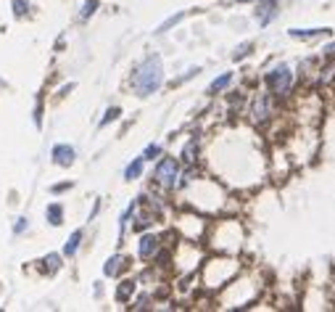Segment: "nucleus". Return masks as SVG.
<instances>
[{"label": "nucleus", "instance_id": "5", "mask_svg": "<svg viewBox=\"0 0 335 312\" xmlns=\"http://www.w3.org/2000/svg\"><path fill=\"white\" fill-rule=\"evenodd\" d=\"M253 122L256 124H264L269 117H272V101H269V96H259L256 101H253Z\"/></svg>", "mask_w": 335, "mask_h": 312}, {"label": "nucleus", "instance_id": "10", "mask_svg": "<svg viewBox=\"0 0 335 312\" xmlns=\"http://www.w3.org/2000/svg\"><path fill=\"white\" fill-rule=\"evenodd\" d=\"M195 154H198V141L193 138V141L182 148V161H185V164H193V161H195Z\"/></svg>", "mask_w": 335, "mask_h": 312}, {"label": "nucleus", "instance_id": "20", "mask_svg": "<svg viewBox=\"0 0 335 312\" xmlns=\"http://www.w3.org/2000/svg\"><path fill=\"white\" fill-rule=\"evenodd\" d=\"M182 16H185V14H175V16H172V19H166V21H164V24H161V27H158V32H166L169 27H175V24H177V21L182 19Z\"/></svg>", "mask_w": 335, "mask_h": 312}, {"label": "nucleus", "instance_id": "19", "mask_svg": "<svg viewBox=\"0 0 335 312\" xmlns=\"http://www.w3.org/2000/svg\"><path fill=\"white\" fill-rule=\"evenodd\" d=\"M95 8H98V0H87V3H85V8H82V19L92 16V14H95Z\"/></svg>", "mask_w": 335, "mask_h": 312}, {"label": "nucleus", "instance_id": "1", "mask_svg": "<svg viewBox=\"0 0 335 312\" xmlns=\"http://www.w3.org/2000/svg\"><path fill=\"white\" fill-rule=\"evenodd\" d=\"M164 82V69H161V59L158 56H151L148 61L140 64V69L135 72L132 77V85H135V93L137 96H151L161 87Z\"/></svg>", "mask_w": 335, "mask_h": 312}, {"label": "nucleus", "instance_id": "22", "mask_svg": "<svg viewBox=\"0 0 335 312\" xmlns=\"http://www.w3.org/2000/svg\"><path fill=\"white\" fill-rule=\"evenodd\" d=\"M158 154H161V148H158V146H148V148H145V154H143V159H156Z\"/></svg>", "mask_w": 335, "mask_h": 312}, {"label": "nucleus", "instance_id": "25", "mask_svg": "<svg viewBox=\"0 0 335 312\" xmlns=\"http://www.w3.org/2000/svg\"><path fill=\"white\" fill-rule=\"evenodd\" d=\"M66 188H72V186H69V183H61V186H53L50 191H53V193H61V191H66Z\"/></svg>", "mask_w": 335, "mask_h": 312}, {"label": "nucleus", "instance_id": "13", "mask_svg": "<svg viewBox=\"0 0 335 312\" xmlns=\"http://www.w3.org/2000/svg\"><path fill=\"white\" fill-rule=\"evenodd\" d=\"M140 175H143V156L135 159L132 164L124 169V177H127V180H135V177H140Z\"/></svg>", "mask_w": 335, "mask_h": 312}, {"label": "nucleus", "instance_id": "15", "mask_svg": "<svg viewBox=\"0 0 335 312\" xmlns=\"http://www.w3.org/2000/svg\"><path fill=\"white\" fill-rule=\"evenodd\" d=\"M132 291H135V283H132V281H124V283L117 288V299H119V302H127V299L132 296Z\"/></svg>", "mask_w": 335, "mask_h": 312}, {"label": "nucleus", "instance_id": "8", "mask_svg": "<svg viewBox=\"0 0 335 312\" xmlns=\"http://www.w3.org/2000/svg\"><path fill=\"white\" fill-rule=\"evenodd\" d=\"M156 251H158V238L156 236H143L140 238V257L143 259H151Z\"/></svg>", "mask_w": 335, "mask_h": 312}, {"label": "nucleus", "instance_id": "16", "mask_svg": "<svg viewBox=\"0 0 335 312\" xmlns=\"http://www.w3.org/2000/svg\"><path fill=\"white\" fill-rule=\"evenodd\" d=\"M327 29H291V37H304V40H309V37H319V34H325Z\"/></svg>", "mask_w": 335, "mask_h": 312}, {"label": "nucleus", "instance_id": "18", "mask_svg": "<svg viewBox=\"0 0 335 312\" xmlns=\"http://www.w3.org/2000/svg\"><path fill=\"white\" fill-rule=\"evenodd\" d=\"M119 114H122V111H119L117 106H114V109H108V111H106V117H103V119H100V127H106L108 122H114V119H117V117H119Z\"/></svg>", "mask_w": 335, "mask_h": 312}, {"label": "nucleus", "instance_id": "4", "mask_svg": "<svg viewBox=\"0 0 335 312\" xmlns=\"http://www.w3.org/2000/svg\"><path fill=\"white\" fill-rule=\"evenodd\" d=\"M177 177H180V164H177V159L164 156V159L158 161V167H156V183H161L164 188H175V186H177Z\"/></svg>", "mask_w": 335, "mask_h": 312}, {"label": "nucleus", "instance_id": "7", "mask_svg": "<svg viewBox=\"0 0 335 312\" xmlns=\"http://www.w3.org/2000/svg\"><path fill=\"white\" fill-rule=\"evenodd\" d=\"M53 161L61 167H69L74 161V148L72 146H55L53 148Z\"/></svg>", "mask_w": 335, "mask_h": 312}, {"label": "nucleus", "instance_id": "24", "mask_svg": "<svg viewBox=\"0 0 335 312\" xmlns=\"http://www.w3.org/2000/svg\"><path fill=\"white\" fill-rule=\"evenodd\" d=\"M14 230H16V233H24V230H27V219H24V217H19V222H16Z\"/></svg>", "mask_w": 335, "mask_h": 312}, {"label": "nucleus", "instance_id": "12", "mask_svg": "<svg viewBox=\"0 0 335 312\" xmlns=\"http://www.w3.org/2000/svg\"><path fill=\"white\" fill-rule=\"evenodd\" d=\"M48 222H50V225H61V222H64V209H61V204H50V206H48Z\"/></svg>", "mask_w": 335, "mask_h": 312}, {"label": "nucleus", "instance_id": "9", "mask_svg": "<svg viewBox=\"0 0 335 312\" xmlns=\"http://www.w3.org/2000/svg\"><path fill=\"white\" fill-rule=\"evenodd\" d=\"M124 264H127V259L117 254V257H111V259L106 262V268H103V273H106V275H119V270H124Z\"/></svg>", "mask_w": 335, "mask_h": 312}, {"label": "nucleus", "instance_id": "11", "mask_svg": "<svg viewBox=\"0 0 335 312\" xmlns=\"http://www.w3.org/2000/svg\"><path fill=\"white\" fill-rule=\"evenodd\" d=\"M79 241H82V230H77V233H72V238L66 241V246H64V254H66V257H74V254H77Z\"/></svg>", "mask_w": 335, "mask_h": 312}, {"label": "nucleus", "instance_id": "21", "mask_svg": "<svg viewBox=\"0 0 335 312\" xmlns=\"http://www.w3.org/2000/svg\"><path fill=\"white\" fill-rule=\"evenodd\" d=\"M27 8H29V6L24 3V0H14V14H16V16H24Z\"/></svg>", "mask_w": 335, "mask_h": 312}, {"label": "nucleus", "instance_id": "17", "mask_svg": "<svg viewBox=\"0 0 335 312\" xmlns=\"http://www.w3.org/2000/svg\"><path fill=\"white\" fill-rule=\"evenodd\" d=\"M45 268H48V273H55L61 268V257L59 254H48V257H45Z\"/></svg>", "mask_w": 335, "mask_h": 312}, {"label": "nucleus", "instance_id": "14", "mask_svg": "<svg viewBox=\"0 0 335 312\" xmlns=\"http://www.w3.org/2000/svg\"><path fill=\"white\" fill-rule=\"evenodd\" d=\"M230 82H233V72H225L222 77H216L211 82V93H219V90H225Z\"/></svg>", "mask_w": 335, "mask_h": 312}, {"label": "nucleus", "instance_id": "2", "mask_svg": "<svg viewBox=\"0 0 335 312\" xmlns=\"http://www.w3.org/2000/svg\"><path fill=\"white\" fill-rule=\"evenodd\" d=\"M233 273H235L233 259H211L209 264H206L203 278H206L209 286H222V283H227L230 278H233Z\"/></svg>", "mask_w": 335, "mask_h": 312}, {"label": "nucleus", "instance_id": "23", "mask_svg": "<svg viewBox=\"0 0 335 312\" xmlns=\"http://www.w3.org/2000/svg\"><path fill=\"white\" fill-rule=\"evenodd\" d=\"M248 51H251V45H248V42H246V45H240V48L235 51V59H243V56H246Z\"/></svg>", "mask_w": 335, "mask_h": 312}, {"label": "nucleus", "instance_id": "3", "mask_svg": "<svg viewBox=\"0 0 335 312\" xmlns=\"http://www.w3.org/2000/svg\"><path fill=\"white\" fill-rule=\"evenodd\" d=\"M267 85H269V90L274 96H288V90H291V85H293V77H291V69L288 66H274L272 72L267 74Z\"/></svg>", "mask_w": 335, "mask_h": 312}, {"label": "nucleus", "instance_id": "6", "mask_svg": "<svg viewBox=\"0 0 335 312\" xmlns=\"http://www.w3.org/2000/svg\"><path fill=\"white\" fill-rule=\"evenodd\" d=\"M277 11H280V8H277L274 0H259V6H256V19H259V24L267 27L269 21L277 16Z\"/></svg>", "mask_w": 335, "mask_h": 312}]
</instances>
